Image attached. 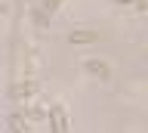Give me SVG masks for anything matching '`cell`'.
<instances>
[{"instance_id":"1","label":"cell","mask_w":148,"mask_h":133,"mask_svg":"<svg viewBox=\"0 0 148 133\" xmlns=\"http://www.w3.org/2000/svg\"><path fill=\"white\" fill-rule=\"evenodd\" d=\"M46 121H49V130L53 133H68V112L62 105H49L46 108Z\"/></svg>"},{"instance_id":"2","label":"cell","mask_w":148,"mask_h":133,"mask_svg":"<svg viewBox=\"0 0 148 133\" xmlns=\"http://www.w3.org/2000/svg\"><path fill=\"white\" fill-rule=\"evenodd\" d=\"M37 90H40V87H37L34 81H25V84H12L9 87V96H12V99H22V96H31V93H37Z\"/></svg>"},{"instance_id":"3","label":"cell","mask_w":148,"mask_h":133,"mask_svg":"<svg viewBox=\"0 0 148 133\" xmlns=\"http://www.w3.org/2000/svg\"><path fill=\"white\" fill-rule=\"evenodd\" d=\"M96 37H99L96 31H71V34H68V40H71V43H92Z\"/></svg>"},{"instance_id":"4","label":"cell","mask_w":148,"mask_h":133,"mask_svg":"<svg viewBox=\"0 0 148 133\" xmlns=\"http://www.w3.org/2000/svg\"><path fill=\"white\" fill-rule=\"evenodd\" d=\"M22 118L25 121H46V108H34V105H28V108H22Z\"/></svg>"},{"instance_id":"5","label":"cell","mask_w":148,"mask_h":133,"mask_svg":"<svg viewBox=\"0 0 148 133\" xmlns=\"http://www.w3.org/2000/svg\"><path fill=\"white\" fill-rule=\"evenodd\" d=\"M9 130L12 133H31V127H28V121L22 114H12V118H9Z\"/></svg>"},{"instance_id":"6","label":"cell","mask_w":148,"mask_h":133,"mask_svg":"<svg viewBox=\"0 0 148 133\" xmlns=\"http://www.w3.org/2000/svg\"><path fill=\"white\" fill-rule=\"evenodd\" d=\"M83 68H86L90 74H99L102 81L108 77V65H102V62H92V59H90V62H86V65H83Z\"/></svg>"},{"instance_id":"7","label":"cell","mask_w":148,"mask_h":133,"mask_svg":"<svg viewBox=\"0 0 148 133\" xmlns=\"http://www.w3.org/2000/svg\"><path fill=\"white\" fill-rule=\"evenodd\" d=\"M62 3H65V0H46V3H43V10L49 12V16H53V12L59 10V6H62Z\"/></svg>"},{"instance_id":"8","label":"cell","mask_w":148,"mask_h":133,"mask_svg":"<svg viewBox=\"0 0 148 133\" xmlns=\"http://www.w3.org/2000/svg\"><path fill=\"white\" fill-rule=\"evenodd\" d=\"M3 12H6V3H3V0H0V16H3Z\"/></svg>"},{"instance_id":"9","label":"cell","mask_w":148,"mask_h":133,"mask_svg":"<svg viewBox=\"0 0 148 133\" xmlns=\"http://www.w3.org/2000/svg\"><path fill=\"white\" fill-rule=\"evenodd\" d=\"M117 3H133V0H117Z\"/></svg>"}]
</instances>
